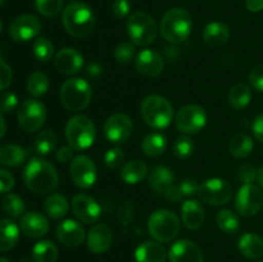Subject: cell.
I'll use <instances>...</instances> for the list:
<instances>
[{
  "label": "cell",
  "mask_w": 263,
  "mask_h": 262,
  "mask_svg": "<svg viewBox=\"0 0 263 262\" xmlns=\"http://www.w3.org/2000/svg\"><path fill=\"white\" fill-rule=\"evenodd\" d=\"M23 181L33 193L48 194L58 186L59 176L50 162L35 157L27 162L23 170Z\"/></svg>",
  "instance_id": "1"
},
{
  "label": "cell",
  "mask_w": 263,
  "mask_h": 262,
  "mask_svg": "<svg viewBox=\"0 0 263 262\" xmlns=\"http://www.w3.org/2000/svg\"><path fill=\"white\" fill-rule=\"evenodd\" d=\"M192 15L184 8H172L163 15L159 31L164 40L172 44L184 43L192 33Z\"/></svg>",
  "instance_id": "2"
},
{
  "label": "cell",
  "mask_w": 263,
  "mask_h": 262,
  "mask_svg": "<svg viewBox=\"0 0 263 262\" xmlns=\"http://www.w3.org/2000/svg\"><path fill=\"white\" fill-rule=\"evenodd\" d=\"M63 25L67 32L73 38H86L94 30V13L85 3H71L64 8Z\"/></svg>",
  "instance_id": "3"
},
{
  "label": "cell",
  "mask_w": 263,
  "mask_h": 262,
  "mask_svg": "<svg viewBox=\"0 0 263 262\" xmlns=\"http://www.w3.org/2000/svg\"><path fill=\"white\" fill-rule=\"evenodd\" d=\"M141 117L151 127L162 130L171 125L174 120V107L168 99L161 95H149L140 107Z\"/></svg>",
  "instance_id": "4"
},
{
  "label": "cell",
  "mask_w": 263,
  "mask_h": 262,
  "mask_svg": "<svg viewBox=\"0 0 263 262\" xmlns=\"http://www.w3.org/2000/svg\"><path fill=\"white\" fill-rule=\"evenodd\" d=\"M92 91L89 82L80 77H73L63 82L59 91V99L63 107L71 112H80L90 104Z\"/></svg>",
  "instance_id": "5"
},
{
  "label": "cell",
  "mask_w": 263,
  "mask_h": 262,
  "mask_svg": "<svg viewBox=\"0 0 263 262\" xmlns=\"http://www.w3.org/2000/svg\"><path fill=\"white\" fill-rule=\"evenodd\" d=\"M97 128L87 116L77 115L66 125V139L74 151H86L94 144Z\"/></svg>",
  "instance_id": "6"
},
{
  "label": "cell",
  "mask_w": 263,
  "mask_h": 262,
  "mask_svg": "<svg viewBox=\"0 0 263 262\" xmlns=\"http://www.w3.org/2000/svg\"><path fill=\"white\" fill-rule=\"evenodd\" d=\"M148 231L159 243H170L180 233V220L172 211L158 210L148 220Z\"/></svg>",
  "instance_id": "7"
},
{
  "label": "cell",
  "mask_w": 263,
  "mask_h": 262,
  "mask_svg": "<svg viewBox=\"0 0 263 262\" xmlns=\"http://www.w3.org/2000/svg\"><path fill=\"white\" fill-rule=\"evenodd\" d=\"M127 32L135 45L148 46L157 39L158 27L148 13L136 12L128 17Z\"/></svg>",
  "instance_id": "8"
},
{
  "label": "cell",
  "mask_w": 263,
  "mask_h": 262,
  "mask_svg": "<svg viewBox=\"0 0 263 262\" xmlns=\"http://www.w3.org/2000/svg\"><path fill=\"white\" fill-rule=\"evenodd\" d=\"M198 197L210 205H223L233 198V188L226 180L212 177L199 185Z\"/></svg>",
  "instance_id": "9"
},
{
  "label": "cell",
  "mask_w": 263,
  "mask_h": 262,
  "mask_svg": "<svg viewBox=\"0 0 263 262\" xmlns=\"http://www.w3.org/2000/svg\"><path fill=\"white\" fill-rule=\"evenodd\" d=\"M46 120V108L40 100L27 99L18 108V123L26 133H35Z\"/></svg>",
  "instance_id": "10"
},
{
  "label": "cell",
  "mask_w": 263,
  "mask_h": 262,
  "mask_svg": "<svg viewBox=\"0 0 263 262\" xmlns=\"http://www.w3.org/2000/svg\"><path fill=\"white\" fill-rule=\"evenodd\" d=\"M263 207V193L254 184H244L235 197V208L244 217L257 215Z\"/></svg>",
  "instance_id": "11"
},
{
  "label": "cell",
  "mask_w": 263,
  "mask_h": 262,
  "mask_svg": "<svg viewBox=\"0 0 263 262\" xmlns=\"http://www.w3.org/2000/svg\"><path fill=\"white\" fill-rule=\"evenodd\" d=\"M69 176L73 184L81 189H87L95 184L98 177L97 166L87 156H77L69 166Z\"/></svg>",
  "instance_id": "12"
},
{
  "label": "cell",
  "mask_w": 263,
  "mask_h": 262,
  "mask_svg": "<svg viewBox=\"0 0 263 262\" xmlns=\"http://www.w3.org/2000/svg\"><path fill=\"white\" fill-rule=\"evenodd\" d=\"M205 123H207V113L200 105H185L176 115V127L184 134L199 133Z\"/></svg>",
  "instance_id": "13"
},
{
  "label": "cell",
  "mask_w": 263,
  "mask_h": 262,
  "mask_svg": "<svg viewBox=\"0 0 263 262\" xmlns=\"http://www.w3.org/2000/svg\"><path fill=\"white\" fill-rule=\"evenodd\" d=\"M134 131L131 118L125 113H116L107 118L104 123V135L110 143L122 144L128 140Z\"/></svg>",
  "instance_id": "14"
},
{
  "label": "cell",
  "mask_w": 263,
  "mask_h": 262,
  "mask_svg": "<svg viewBox=\"0 0 263 262\" xmlns=\"http://www.w3.org/2000/svg\"><path fill=\"white\" fill-rule=\"evenodd\" d=\"M72 212L84 223H94L102 216V207L89 194L74 195L71 203Z\"/></svg>",
  "instance_id": "15"
},
{
  "label": "cell",
  "mask_w": 263,
  "mask_h": 262,
  "mask_svg": "<svg viewBox=\"0 0 263 262\" xmlns=\"http://www.w3.org/2000/svg\"><path fill=\"white\" fill-rule=\"evenodd\" d=\"M41 30V23L35 15L22 14L12 21L9 26V35L14 41H28L36 38Z\"/></svg>",
  "instance_id": "16"
},
{
  "label": "cell",
  "mask_w": 263,
  "mask_h": 262,
  "mask_svg": "<svg viewBox=\"0 0 263 262\" xmlns=\"http://www.w3.org/2000/svg\"><path fill=\"white\" fill-rule=\"evenodd\" d=\"M135 67L145 77H157L163 72L164 61L159 53L152 49H144L135 59Z\"/></svg>",
  "instance_id": "17"
},
{
  "label": "cell",
  "mask_w": 263,
  "mask_h": 262,
  "mask_svg": "<svg viewBox=\"0 0 263 262\" xmlns=\"http://www.w3.org/2000/svg\"><path fill=\"white\" fill-rule=\"evenodd\" d=\"M113 241V231L107 223H97L89 230L86 236L87 248L92 253H104L110 248Z\"/></svg>",
  "instance_id": "18"
},
{
  "label": "cell",
  "mask_w": 263,
  "mask_h": 262,
  "mask_svg": "<svg viewBox=\"0 0 263 262\" xmlns=\"http://www.w3.org/2000/svg\"><path fill=\"white\" fill-rule=\"evenodd\" d=\"M168 257L171 262H204L199 247L187 239L175 241L170 248Z\"/></svg>",
  "instance_id": "19"
},
{
  "label": "cell",
  "mask_w": 263,
  "mask_h": 262,
  "mask_svg": "<svg viewBox=\"0 0 263 262\" xmlns=\"http://www.w3.org/2000/svg\"><path fill=\"white\" fill-rule=\"evenodd\" d=\"M54 66L63 74L79 73L84 67V57L76 49L63 48L55 54Z\"/></svg>",
  "instance_id": "20"
},
{
  "label": "cell",
  "mask_w": 263,
  "mask_h": 262,
  "mask_svg": "<svg viewBox=\"0 0 263 262\" xmlns=\"http://www.w3.org/2000/svg\"><path fill=\"white\" fill-rule=\"evenodd\" d=\"M57 238L63 246L74 248L86 239L84 226L74 220H64L57 228Z\"/></svg>",
  "instance_id": "21"
},
{
  "label": "cell",
  "mask_w": 263,
  "mask_h": 262,
  "mask_svg": "<svg viewBox=\"0 0 263 262\" xmlns=\"http://www.w3.org/2000/svg\"><path fill=\"white\" fill-rule=\"evenodd\" d=\"M21 230L26 236L32 239L41 238L49 231V221L39 212H27L21 217Z\"/></svg>",
  "instance_id": "22"
},
{
  "label": "cell",
  "mask_w": 263,
  "mask_h": 262,
  "mask_svg": "<svg viewBox=\"0 0 263 262\" xmlns=\"http://www.w3.org/2000/svg\"><path fill=\"white\" fill-rule=\"evenodd\" d=\"M204 208L202 203L195 199H189L181 205V220L185 228L189 230H198L204 222Z\"/></svg>",
  "instance_id": "23"
},
{
  "label": "cell",
  "mask_w": 263,
  "mask_h": 262,
  "mask_svg": "<svg viewBox=\"0 0 263 262\" xmlns=\"http://www.w3.org/2000/svg\"><path fill=\"white\" fill-rule=\"evenodd\" d=\"M148 182L157 194L166 195L167 192L175 185V176L168 167L156 166L149 172Z\"/></svg>",
  "instance_id": "24"
},
{
  "label": "cell",
  "mask_w": 263,
  "mask_h": 262,
  "mask_svg": "<svg viewBox=\"0 0 263 262\" xmlns=\"http://www.w3.org/2000/svg\"><path fill=\"white\" fill-rule=\"evenodd\" d=\"M230 39V30L222 22H211L203 30V40L210 46H222Z\"/></svg>",
  "instance_id": "25"
},
{
  "label": "cell",
  "mask_w": 263,
  "mask_h": 262,
  "mask_svg": "<svg viewBox=\"0 0 263 262\" xmlns=\"http://www.w3.org/2000/svg\"><path fill=\"white\" fill-rule=\"evenodd\" d=\"M136 262H164L166 251L158 241H145L135 251Z\"/></svg>",
  "instance_id": "26"
},
{
  "label": "cell",
  "mask_w": 263,
  "mask_h": 262,
  "mask_svg": "<svg viewBox=\"0 0 263 262\" xmlns=\"http://www.w3.org/2000/svg\"><path fill=\"white\" fill-rule=\"evenodd\" d=\"M238 248L247 258H259L263 256V239L254 233H246L239 239Z\"/></svg>",
  "instance_id": "27"
},
{
  "label": "cell",
  "mask_w": 263,
  "mask_h": 262,
  "mask_svg": "<svg viewBox=\"0 0 263 262\" xmlns=\"http://www.w3.org/2000/svg\"><path fill=\"white\" fill-rule=\"evenodd\" d=\"M27 151L17 144L0 146V163L5 167H18L27 159Z\"/></svg>",
  "instance_id": "28"
},
{
  "label": "cell",
  "mask_w": 263,
  "mask_h": 262,
  "mask_svg": "<svg viewBox=\"0 0 263 262\" xmlns=\"http://www.w3.org/2000/svg\"><path fill=\"white\" fill-rule=\"evenodd\" d=\"M44 210L48 213L49 217L59 220L68 213L69 203L64 195L59 194V193H51L44 202Z\"/></svg>",
  "instance_id": "29"
},
{
  "label": "cell",
  "mask_w": 263,
  "mask_h": 262,
  "mask_svg": "<svg viewBox=\"0 0 263 262\" xmlns=\"http://www.w3.org/2000/svg\"><path fill=\"white\" fill-rule=\"evenodd\" d=\"M20 239V229L12 220H0V252L14 248Z\"/></svg>",
  "instance_id": "30"
},
{
  "label": "cell",
  "mask_w": 263,
  "mask_h": 262,
  "mask_svg": "<svg viewBox=\"0 0 263 262\" xmlns=\"http://www.w3.org/2000/svg\"><path fill=\"white\" fill-rule=\"evenodd\" d=\"M253 139L246 133H238L231 138L229 143V151L235 158H246L253 151Z\"/></svg>",
  "instance_id": "31"
},
{
  "label": "cell",
  "mask_w": 263,
  "mask_h": 262,
  "mask_svg": "<svg viewBox=\"0 0 263 262\" xmlns=\"http://www.w3.org/2000/svg\"><path fill=\"white\" fill-rule=\"evenodd\" d=\"M148 174V167L144 162L139 161V159H134V161L127 162L125 166L122 167L121 171V179L128 185H135L140 182L144 177Z\"/></svg>",
  "instance_id": "32"
},
{
  "label": "cell",
  "mask_w": 263,
  "mask_h": 262,
  "mask_svg": "<svg viewBox=\"0 0 263 262\" xmlns=\"http://www.w3.org/2000/svg\"><path fill=\"white\" fill-rule=\"evenodd\" d=\"M167 146V139L159 133H151L144 138L143 143H141V149H143L144 154L151 158H156V157L162 156L166 151Z\"/></svg>",
  "instance_id": "33"
},
{
  "label": "cell",
  "mask_w": 263,
  "mask_h": 262,
  "mask_svg": "<svg viewBox=\"0 0 263 262\" xmlns=\"http://www.w3.org/2000/svg\"><path fill=\"white\" fill-rule=\"evenodd\" d=\"M252 100V91L249 86L244 82L235 84L229 91V103L236 110L244 109L248 107Z\"/></svg>",
  "instance_id": "34"
},
{
  "label": "cell",
  "mask_w": 263,
  "mask_h": 262,
  "mask_svg": "<svg viewBox=\"0 0 263 262\" xmlns=\"http://www.w3.org/2000/svg\"><path fill=\"white\" fill-rule=\"evenodd\" d=\"M58 258V248L50 240H41L32 248L33 262H55Z\"/></svg>",
  "instance_id": "35"
},
{
  "label": "cell",
  "mask_w": 263,
  "mask_h": 262,
  "mask_svg": "<svg viewBox=\"0 0 263 262\" xmlns=\"http://www.w3.org/2000/svg\"><path fill=\"white\" fill-rule=\"evenodd\" d=\"M57 144H58V138L55 134L50 130L41 131L35 139L33 143V151L39 156H48L51 152L55 151Z\"/></svg>",
  "instance_id": "36"
},
{
  "label": "cell",
  "mask_w": 263,
  "mask_h": 262,
  "mask_svg": "<svg viewBox=\"0 0 263 262\" xmlns=\"http://www.w3.org/2000/svg\"><path fill=\"white\" fill-rule=\"evenodd\" d=\"M216 222L221 231L226 234H235L240 229V221L235 212L231 210H221L217 213Z\"/></svg>",
  "instance_id": "37"
},
{
  "label": "cell",
  "mask_w": 263,
  "mask_h": 262,
  "mask_svg": "<svg viewBox=\"0 0 263 262\" xmlns=\"http://www.w3.org/2000/svg\"><path fill=\"white\" fill-rule=\"evenodd\" d=\"M2 207L5 215H8L12 218L22 217L25 215V202H23V199L20 195L13 194V193H9V194H7L3 198Z\"/></svg>",
  "instance_id": "38"
},
{
  "label": "cell",
  "mask_w": 263,
  "mask_h": 262,
  "mask_svg": "<svg viewBox=\"0 0 263 262\" xmlns=\"http://www.w3.org/2000/svg\"><path fill=\"white\" fill-rule=\"evenodd\" d=\"M49 85H50V82H49L48 76L43 72H35L27 80L28 92L35 98L45 95L49 90Z\"/></svg>",
  "instance_id": "39"
},
{
  "label": "cell",
  "mask_w": 263,
  "mask_h": 262,
  "mask_svg": "<svg viewBox=\"0 0 263 262\" xmlns=\"http://www.w3.org/2000/svg\"><path fill=\"white\" fill-rule=\"evenodd\" d=\"M33 55L37 61L49 62L54 55L53 43L44 36L37 38L33 43Z\"/></svg>",
  "instance_id": "40"
},
{
  "label": "cell",
  "mask_w": 263,
  "mask_h": 262,
  "mask_svg": "<svg viewBox=\"0 0 263 262\" xmlns=\"http://www.w3.org/2000/svg\"><path fill=\"white\" fill-rule=\"evenodd\" d=\"M64 0H35V7L44 17H55L63 9Z\"/></svg>",
  "instance_id": "41"
},
{
  "label": "cell",
  "mask_w": 263,
  "mask_h": 262,
  "mask_svg": "<svg viewBox=\"0 0 263 262\" xmlns=\"http://www.w3.org/2000/svg\"><path fill=\"white\" fill-rule=\"evenodd\" d=\"M194 152V143L192 139L186 135H182L176 139L174 144V153L177 158L180 159H186Z\"/></svg>",
  "instance_id": "42"
},
{
  "label": "cell",
  "mask_w": 263,
  "mask_h": 262,
  "mask_svg": "<svg viewBox=\"0 0 263 262\" xmlns=\"http://www.w3.org/2000/svg\"><path fill=\"white\" fill-rule=\"evenodd\" d=\"M135 57V46L133 43L123 41L120 43L115 49V59L120 64H127Z\"/></svg>",
  "instance_id": "43"
},
{
  "label": "cell",
  "mask_w": 263,
  "mask_h": 262,
  "mask_svg": "<svg viewBox=\"0 0 263 262\" xmlns=\"http://www.w3.org/2000/svg\"><path fill=\"white\" fill-rule=\"evenodd\" d=\"M125 154H123L121 148L108 149L107 153L104 154V163L108 169H117L123 163Z\"/></svg>",
  "instance_id": "44"
},
{
  "label": "cell",
  "mask_w": 263,
  "mask_h": 262,
  "mask_svg": "<svg viewBox=\"0 0 263 262\" xmlns=\"http://www.w3.org/2000/svg\"><path fill=\"white\" fill-rule=\"evenodd\" d=\"M18 105V98L14 92L4 91L0 95V112L9 113Z\"/></svg>",
  "instance_id": "45"
},
{
  "label": "cell",
  "mask_w": 263,
  "mask_h": 262,
  "mask_svg": "<svg viewBox=\"0 0 263 262\" xmlns=\"http://www.w3.org/2000/svg\"><path fill=\"white\" fill-rule=\"evenodd\" d=\"M257 174H258V170L251 163H246L240 167L238 172V179L239 181L244 184H253L254 180L257 179Z\"/></svg>",
  "instance_id": "46"
},
{
  "label": "cell",
  "mask_w": 263,
  "mask_h": 262,
  "mask_svg": "<svg viewBox=\"0 0 263 262\" xmlns=\"http://www.w3.org/2000/svg\"><path fill=\"white\" fill-rule=\"evenodd\" d=\"M118 221L123 226H128L134 221V207L130 202H126L121 205L118 211Z\"/></svg>",
  "instance_id": "47"
},
{
  "label": "cell",
  "mask_w": 263,
  "mask_h": 262,
  "mask_svg": "<svg viewBox=\"0 0 263 262\" xmlns=\"http://www.w3.org/2000/svg\"><path fill=\"white\" fill-rule=\"evenodd\" d=\"M12 69L9 64L0 59V91H4L12 84Z\"/></svg>",
  "instance_id": "48"
},
{
  "label": "cell",
  "mask_w": 263,
  "mask_h": 262,
  "mask_svg": "<svg viewBox=\"0 0 263 262\" xmlns=\"http://www.w3.org/2000/svg\"><path fill=\"white\" fill-rule=\"evenodd\" d=\"M179 189L184 197H194L199 193V184L193 179H185L180 182Z\"/></svg>",
  "instance_id": "49"
},
{
  "label": "cell",
  "mask_w": 263,
  "mask_h": 262,
  "mask_svg": "<svg viewBox=\"0 0 263 262\" xmlns=\"http://www.w3.org/2000/svg\"><path fill=\"white\" fill-rule=\"evenodd\" d=\"M249 81L252 86L258 91L263 92V63L254 67L249 73Z\"/></svg>",
  "instance_id": "50"
},
{
  "label": "cell",
  "mask_w": 263,
  "mask_h": 262,
  "mask_svg": "<svg viewBox=\"0 0 263 262\" xmlns=\"http://www.w3.org/2000/svg\"><path fill=\"white\" fill-rule=\"evenodd\" d=\"M130 0H115L112 4V12L117 18H126L130 14Z\"/></svg>",
  "instance_id": "51"
},
{
  "label": "cell",
  "mask_w": 263,
  "mask_h": 262,
  "mask_svg": "<svg viewBox=\"0 0 263 262\" xmlns=\"http://www.w3.org/2000/svg\"><path fill=\"white\" fill-rule=\"evenodd\" d=\"M14 186V177L9 171L0 169V194L9 193Z\"/></svg>",
  "instance_id": "52"
},
{
  "label": "cell",
  "mask_w": 263,
  "mask_h": 262,
  "mask_svg": "<svg viewBox=\"0 0 263 262\" xmlns=\"http://www.w3.org/2000/svg\"><path fill=\"white\" fill-rule=\"evenodd\" d=\"M73 151L74 149L72 148L71 145H66L59 148L58 152H57V159H58V162H61V163H67V162L71 161L72 157H73Z\"/></svg>",
  "instance_id": "53"
},
{
  "label": "cell",
  "mask_w": 263,
  "mask_h": 262,
  "mask_svg": "<svg viewBox=\"0 0 263 262\" xmlns=\"http://www.w3.org/2000/svg\"><path fill=\"white\" fill-rule=\"evenodd\" d=\"M252 128H253V134L257 140L263 143V113L254 120Z\"/></svg>",
  "instance_id": "54"
},
{
  "label": "cell",
  "mask_w": 263,
  "mask_h": 262,
  "mask_svg": "<svg viewBox=\"0 0 263 262\" xmlns=\"http://www.w3.org/2000/svg\"><path fill=\"white\" fill-rule=\"evenodd\" d=\"M164 197H166L168 200H171V202H180V200H182L184 195H182L181 192H180L179 186L174 185V186L167 192V194L164 195Z\"/></svg>",
  "instance_id": "55"
},
{
  "label": "cell",
  "mask_w": 263,
  "mask_h": 262,
  "mask_svg": "<svg viewBox=\"0 0 263 262\" xmlns=\"http://www.w3.org/2000/svg\"><path fill=\"white\" fill-rule=\"evenodd\" d=\"M246 7L249 12H261L263 10V0H246Z\"/></svg>",
  "instance_id": "56"
},
{
  "label": "cell",
  "mask_w": 263,
  "mask_h": 262,
  "mask_svg": "<svg viewBox=\"0 0 263 262\" xmlns=\"http://www.w3.org/2000/svg\"><path fill=\"white\" fill-rule=\"evenodd\" d=\"M5 134V121H4V117H3L2 112H0V139L4 136Z\"/></svg>",
  "instance_id": "57"
},
{
  "label": "cell",
  "mask_w": 263,
  "mask_h": 262,
  "mask_svg": "<svg viewBox=\"0 0 263 262\" xmlns=\"http://www.w3.org/2000/svg\"><path fill=\"white\" fill-rule=\"evenodd\" d=\"M257 181H258V184L261 185V188L263 189V164L259 167L258 174H257Z\"/></svg>",
  "instance_id": "58"
},
{
  "label": "cell",
  "mask_w": 263,
  "mask_h": 262,
  "mask_svg": "<svg viewBox=\"0 0 263 262\" xmlns=\"http://www.w3.org/2000/svg\"><path fill=\"white\" fill-rule=\"evenodd\" d=\"M18 262H31V261L28 258H21Z\"/></svg>",
  "instance_id": "59"
},
{
  "label": "cell",
  "mask_w": 263,
  "mask_h": 262,
  "mask_svg": "<svg viewBox=\"0 0 263 262\" xmlns=\"http://www.w3.org/2000/svg\"><path fill=\"white\" fill-rule=\"evenodd\" d=\"M0 262H9V261H8V259H5V258H3V257H0Z\"/></svg>",
  "instance_id": "60"
},
{
  "label": "cell",
  "mask_w": 263,
  "mask_h": 262,
  "mask_svg": "<svg viewBox=\"0 0 263 262\" xmlns=\"http://www.w3.org/2000/svg\"><path fill=\"white\" fill-rule=\"evenodd\" d=\"M0 32H2V21H0Z\"/></svg>",
  "instance_id": "61"
},
{
  "label": "cell",
  "mask_w": 263,
  "mask_h": 262,
  "mask_svg": "<svg viewBox=\"0 0 263 262\" xmlns=\"http://www.w3.org/2000/svg\"><path fill=\"white\" fill-rule=\"evenodd\" d=\"M4 2H5V0H0V5H2Z\"/></svg>",
  "instance_id": "62"
},
{
  "label": "cell",
  "mask_w": 263,
  "mask_h": 262,
  "mask_svg": "<svg viewBox=\"0 0 263 262\" xmlns=\"http://www.w3.org/2000/svg\"><path fill=\"white\" fill-rule=\"evenodd\" d=\"M258 262H263V261H258Z\"/></svg>",
  "instance_id": "63"
}]
</instances>
